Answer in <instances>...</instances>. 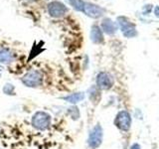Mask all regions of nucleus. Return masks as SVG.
<instances>
[{
    "mask_svg": "<svg viewBox=\"0 0 159 149\" xmlns=\"http://www.w3.org/2000/svg\"><path fill=\"white\" fill-rule=\"evenodd\" d=\"M48 11H49V14L51 15L52 17L60 18V17L64 16V15L67 13L68 8L61 2L54 1V2H51L49 4Z\"/></svg>",
    "mask_w": 159,
    "mask_h": 149,
    "instance_id": "5",
    "label": "nucleus"
},
{
    "mask_svg": "<svg viewBox=\"0 0 159 149\" xmlns=\"http://www.w3.org/2000/svg\"><path fill=\"white\" fill-rule=\"evenodd\" d=\"M3 93L5 94H7V96H13V94H15L14 91H15V88L13 84H4V87H3Z\"/></svg>",
    "mask_w": 159,
    "mask_h": 149,
    "instance_id": "14",
    "label": "nucleus"
},
{
    "mask_svg": "<svg viewBox=\"0 0 159 149\" xmlns=\"http://www.w3.org/2000/svg\"><path fill=\"white\" fill-rule=\"evenodd\" d=\"M84 93H74L68 94V96L63 97L65 102L72 103V104H76L78 102H81L82 101H84Z\"/></svg>",
    "mask_w": 159,
    "mask_h": 149,
    "instance_id": "9",
    "label": "nucleus"
},
{
    "mask_svg": "<svg viewBox=\"0 0 159 149\" xmlns=\"http://www.w3.org/2000/svg\"><path fill=\"white\" fill-rule=\"evenodd\" d=\"M13 60V54L7 49H0V63L9 64Z\"/></svg>",
    "mask_w": 159,
    "mask_h": 149,
    "instance_id": "12",
    "label": "nucleus"
},
{
    "mask_svg": "<svg viewBox=\"0 0 159 149\" xmlns=\"http://www.w3.org/2000/svg\"><path fill=\"white\" fill-rule=\"evenodd\" d=\"M83 12H84L88 16L92 18H99L103 15L104 10L102 7L98 6V5H94L92 3H84Z\"/></svg>",
    "mask_w": 159,
    "mask_h": 149,
    "instance_id": "8",
    "label": "nucleus"
},
{
    "mask_svg": "<svg viewBox=\"0 0 159 149\" xmlns=\"http://www.w3.org/2000/svg\"><path fill=\"white\" fill-rule=\"evenodd\" d=\"M155 13H156V16H159V7L155 9Z\"/></svg>",
    "mask_w": 159,
    "mask_h": 149,
    "instance_id": "17",
    "label": "nucleus"
},
{
    "mask_svg": "<svg viewBox=\"0 0 159 149\" xmlns=\"http://www.w3.org/2000/svg\"><path fill=\"white\" fill-rule=\"evenodd\" d=\"M102 28L103 30V32H106L108 35H111L113 33H116V25L112 22L111 19H104L102 23Z\"/></svg>",
    "mask_w": 159,
    "mask_h": 149,
    "instance_id": "11",
    "label": "nucleus"
},
{
    "mask_svg": "<svg viewBox=\"0 0 159 149\" xmlns=\"http://www.w3.org/2000/svg\"><path fill=\"white\" fill-rule=\"evenodd\" d=\"M130 149H140V146H139L138 144H133Z\"/></svg>",
    "mask_w": 159,
    "mask_h": 149,
    "instance_id": "16",
    "label": "nucleus"
},
{
    "mask_svg": "<svg viewBox=\"0 0 159 149\" xmlns=\"http://www.w3.org/2000/svg\"><path fill=\"white\" fill-rule=\"evenodd\" d=\"M118 23L120 25V29L122 31V34L127 38H131L134 37L136 35V30H135V26L128 21L126 18L124 17H118Z\"/></svg>",
    "mask_w": 159,
    "mask_h": 149,
    "instance_id": "6",
    "label": "nucleus"
},
{
    "mask_svg": "<svg viewBox=\"0 0 159 149\" xmlns=\"http://www.w3.org/2000/svg\"><path fill=\"white\" fill-rule=\"evenodd\" d=\"M21 81L27 88H39L43 84V74L39 70H31L22 78Z\"/></svg>",
    "mask_w": 159,
    "mask_h": 149,
    "instance_id": "2",
    "label": "nucleus"
},
{
    "mask_svg": "<svg viewBox=\"0 0 159 149\" xmlns=\"http://www.w3.org/2000/svg\"><path fill=\"white\" fill-rule=\"evenodd\" d=\"M51 122H52L51 115H50L48 112L42 111L35 112L31 119V123L33 127L40 131L47 130V129L51 126Z\"/></svg>",
    "mask_w": 159,
    "mask_h": 149,
    "instance_id": "1",
    "label": "nucleus"
},
{
    "mask_svg": "<svg viewBox=\"0 0 159 149\" xmlns=\"http://www.w3.org/2000/svg\"><path fill=\"white\" fill-rule=\"evenodd\" d=\"M69 2V4L73 6L78 11H84V2L83 0H66Z\"/></svg>",
    "mask_w": 159,
    "mask_h": 149,
    "instance_id": "13",
    "label": "nucleus"
},
{
    "mask_svg": "<svg viewBox=\"0 0 159 149\" xmlns=\"http://www.w3.org/2000/svg\"><path fill=\"white\" fill-rule=\"evenodd\" d=\"M113 79L111 74L102 72L98 74L97 77V86L102 89H108L112 87Z\"/></svg>",
    "mask_w": 159,
    "mask_h": 149,
    "instance_id": "7",
    "label": "nucleus"
},
{
    "mask_svg": "<svg viewBox=\"0 0 159 149\" xmlns=\"http://www.w3.org/2000/svg\"><path fill=\"white\" fill-rule=\"evenodd\" d=\"M114 124L120 130L127 131L131 125V116L128 111H121L117 113V115L114 119Z\"/></svg>",
    "mask_w": 159,
    "mask_h": 149,
    "instance_id": "4",
    "label": "nucleus"
},
{
    "mask_svg": "<svg viewBox=\"0 0 159 149\" xmlns=\"http://www.w3.org/2000/svg\"><path fill=\"white\" fill-rule=\"evenodd\" d=\"M91 40L96 44H101L103 42L102 32L98 26H93L91 31Z\"/></svg>",
    "mask_w": 159,
    "mask_h": 149,
    "instance_id": "10",
    "label": "nucleus"
},
{
    "mask_svg": "<svg viewBox=\"0 0 159 149\" xmlns=\"http://www.w3.org/2000/svg\"><path fill=\"white\" fill-rule=\"evenodd\" d=\"M68 112L70 113V115H71L74 119H78L80 117V111H79V108L76 107V106H73L71 108H69Z\"/></svg>",
    "mask_w": 159,
    "mask_h": 149,
    "instance_id": "15",
    "label": "nucleus"
},
{
    "mask_svg": "<svg viewBox=\"0 0 159 149\" xmlns=\"http://www.w3.org/2000/svg\"><path fill=\"white\" fill-rule=\"evenodd\" d=\"M102 141V128L99 124H97L92 131L89 132V135L88 138V144L92 149H96L99 147Z\"/></svg>",
    "mask_w": 159,
    "mask_h": 149,
    "instance_id": "3",
    "label": "nucleus"
},
{
    "mask_svg": "<svg viewBox=\"0 0 159 149\" xmlns=\"http://www.w3.org/2000/svg\"><path fill=\"white\" fill-rule=\"evenodd\" d=\"M0 76H1V74H0Z\"/></svg>",
    "mask_w": 159,
    "mask_h": 149,
    "instance_id": "18",
    "label": "nucleus"
}]
</instances>
